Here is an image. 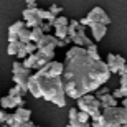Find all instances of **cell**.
<instances>
[{"label":"cell","instance_id":"cell-22","mask_svg":"<svg viewBox=\"0 0 127 127\" xmlns=\"http://www.w3.org/2000/svg\"><path fill=\"white\" fill-rule=\"evenodd\" d=\"M17 43L18 41H13V43H8L7 45V55H10V56H15V53H17Z\"/></svg>","mask_w":127,"mask_h":127},{"label":"cell","instance_id":"cell-33","mask_svg":"<svg viewBox=\"0 0 127 127\" xmlns=\"http://www.w3.org/2000/svg\"><path fill=\"white\" fill-rule=\"evenodd\" d=\"M13 41H18V36L13 35V33H8V43H13Z\"/></svg>","mask_w":127,"mask_h":127},{"label":"cell","instance_id":"cell-14","mask_svg":"<svg viewBox=\"0 0 127 127\" xmlns=\"http://www.w3.org/2000/svg\"><path fill=\"white\" fill-rule=\"evenodd\" d=\"M45 33L41 32V28L40 27H33V28H30V41H33V43H36L40 38L43 36Z\"/></svg>","mask_w":127,"mask_h":127},{"label":"cell","instance_id":"cell-35","mask_svg":"<svg viewBox=\"0 0 127 127\" xmlns=\"http://www.w3.org/2000/svg\"><path fill=\"white\" fill-rule=\"evenodd\" d=\"M20 127H35V124H33L32 121H27V122H23V124H20Z\"/></svg>","mask_w":127,"mask_h":127},{"label":"cell","instance_id":"cell-2","mask_svg":"<svg viewBox=\"0 0 127 127\" xmlns=\"http://www.w3.org/2000/svg\"><path fill=\"white\" fill-rule=\"evenodd\" d=\"M61 73H63V63L51 60L46 64H43L41 68H38L35 74L32 73V78L36 83L40 97L46 99V101L56 104L60 107H64L66 94L64 89H63Z\"/></svg>","mask_w":127,"mask_h":127},{"label":"cell","instance_id":"cell-5","mask_svg":"<svg viewBox=\"0 0 127 127\" xmlns=\"http://www.w3.org/2000/svg\"><path fill=\"white\" fill-rule=\"evenodd\" d=\"M79 22V25H83V27H91V25H94V23H102V25H109L111 23V18H109V15L104 12L101 7H94V8L91 10L89 13L86 15L84 18H81L78 20Z\"/></svg>","mask_w":127,"mask_h":127},{"label":"cell","instance_id":"cell-27","mask_svg":"<svg viewBox=\"0 0 127 127\" xmlns=\"http://www.w3.org/2000/svg\"><path fill=\"white\" fill-rule=\"evenodd\" d=\"M107 93H109V88H106V86L101 84L97 89H96V94H94V96H96V97H101L102 94H107Z\"/></svg>","mask_w":127,"mask_h":127},{"label":"cell","instance_id":"cell-34","mask_svg":"<svg viewBox=\"0 0 127 127\" xmlns=\"http://www.w3.org/2000/svg\"><path fill=\"white\" fill-rule=\"evenodd\" d=\"M27 7H36V0H25Z\"/></svg>","mask_w":127,"mask_h":127},{"label":"cell","instance_id":"cell-4","mask_svg":"<svg viewBox=\"0 0 127 127\" xmlns=\"http://www.w3.org/2000/svg\"><path fill=\"white\" fill-rule=\"evenodd\" d=\"M78 107L79 111H84V112L89 114V117L93 121H99L101 119V106H99V99L94 94H83L78 97Z\"/></svg>","mask_w":127,"mask_h":127},{"label":"cell","instance_id":"cell-6","mask_svg":"<svg viewBox=\"0 0 127 127\" xmlns=\"http://www.w3.org/2000/svg\"><path fill=\"white\" fill-rule=\"evenodd\" d=\"M56 41H58V38L55 36V35L45 33V35L36 41V50H55V48H56Z\"/></svg>","mask_w":127,"mask_h":127},{"label":"cell","instance_id":"cell-1","mask_svg":"<svg viewBox=\"0 0 127 127\" xmlns=\"http://www.w3.org/2000/svg\"><path fill=\"white\" fill-rule=\"evenodd\" d=\"M111 78L107 64L102 60H93L86 55L83 46H73L66 51V63L63 64V89L71 99L96 91Z\"/></svg>","mask_w":127,"mask_h":127},{"label":"cell","instance_id":"cell-13","mask_svg":"<svg viewBox=\"0 0 127 127\" xmlns=\"http://www.w3.org/2000/svg\"><path fill=\"white\" fill-rule=\"evenodd\" d=\"M36 10H38V7H27V8L23 10V20H30V18H40L38 17V13H36Z\"/></svg>","mask_w":127,"mask_h":127},{"label":"cell","instance_id":"cell-26","mask_svg":"<svg viewBox=\"0 0 127 127\" xmlns=\"http://www.w3.org/2000/svg\"><path fill=\"white\" fill-rule=\"evenodd\" d=\"M69 126L71 127H89V122H79L78 119H71Z\"/></svg>","mask_w":127,"mask_h":127},{"label":"cell","instance_id":"cell-21","mask_svg":"<svg viewBox=\"0 0 127 127\" xmlns=\"http://www.w3.org/2000/svg\"><path fill=\"white\" fill-rule=\"evenodd\" d=\"M112 96L116 99H122L127 96V89H122V88H117V89H114L112 91Z\"/></svg>","mask_w":127,"mask_h":127},{"label":"cell","instance_id":"cell-15","mask_svg":"<svg viewBox=\"0 0 127 127\" xmlns=\"http://www.w3.org/2000/svg\"><path fill=\"white\" fill-rule=\"evenodd\" d=\"M0 107L2 109H15V104H13V99L12 96H3V97L0 99Z\"/></svg>","mask_w":127,"mask_h":127},{"label":"cell","instance_id":"cell-29","mask_svg":"<svg viewBox=\"0 0 127 127\" xmlns=\"http://www.w3.org/2000/svg\"><path fill=\"white\" fill-rule=\"evenodd\" d=\"M22 68H23L22 61H15V63H13V66H12V74H13V73H18Z\"/></svg>","mask_w":127,"mask_h":127},{"label":"cell","instance_id":"cell-11","mask_svg":"<svg viewBox=\"0 0 127 127\" xmlns=\"http://www.w3.org/2000/svg\"><path fill=\"white\" fill-rule=\"evenodd\" d=\"M99 99V106H101V109L104 107H111V106H117V99L114 97L111 93H107V94H102Z\"/></svg>","mask_w":127,"mask_h":127},{"label":"cell","instance_id":"cell-30","mask_svg":"<svg viewBox=\"0 0 127 127\" xmlns=\"http://www.w3.org/2000/svg\"><path fill=\"white\" fill-rule=\"evenodd\" d=\"M61 7H58V5H51V7H50V12H51L53 15H60L61 13Z\"/></svg>","mask_w":127,"mask_h":127},{"label":"cell","instance_id":"cell-32","mask_svg":"<svg viewBox=\"0 0 127 127\" xmlns=\"http://www.w3.org/2000/svg\"><path fill=\"white\" fill-rule=\"evenodd\" d=\"M121 88H122V89H127V74L121 76Z\"/></svg>","mask_w":127,"mask_h":127},{"label":"cell","instance_id":"cell-18","mask_svg":"<svg viewBox=\"0 0 127 127\" xmlns=\"http://www.w3.org/2000/svg\"><path fill=\"white\" fill-rule=\"evenodd\" d=\"M68 23H69V20L66 18V17H63V15H56L55 20L51 22V27H58V25H64V27H68Z\"/></svg>","mask_w":127,"mask_h":127},{"label":"cell","instance_id":"cell-38","mask_svg":"<svg viewBox=\"0 0 127 127\" xmlns=\"http://www.w3.org/2000/svg\"><path fill=\"white\" fill-rule=\"evenodd\" d=\"M116 127H126V124H119V126H116Z\"/></svg>","mask_w":127,"mask_h":127},{"label":"cell","instance_id":"cell-16","mask_svg":"<svg viewBox=\"0 0 127 127\" xmlns=\"http://www.w3.org/2000/svg\"><path fill=\"white\" fill-rule=\"evenodd\" d=\"M55 28V36L60 38V40H64L68 36V30H66L64 25H58V27H53Z\"/></svg>","mask_w":127,"mask_h":127},{"label":"cell","instance_id":"cell-40","mask_svg":"<svg viewBox=\"0 0 127 127\" xmlns=\"http://www.w3.org/2000/svg\"><path fill=\"white\" fill-rule=\"evenodd\" d=\"M66 127H71V126H66Z\"/></svg>","mask_w":127,"mask_h":127},{"label":"cell","instance_id":"cell-7","mask_svg":"<svg viewBox=\"0 0 127 127\" xmlns=\"http://www.w3.org/2000/svg\"><path fill=\"white\" fill-rule=\"evenodd\" d=\"M32 73H33V69H30V68H22L18 73H13V83H15V84H18L20 88L27 89V81H28V78H30ZM27 91H28V89H27Z\"/></svg>","mask_w":127,"mask_h":127},{"label":"cell","instance_id":"cell-20","mask_svg":"<svg viewBox=\"0 0 127 127\" xmlns=\"http://www.w3.org/2000/svg\"><path fill=\"white\" fill-rule=\"evenodd\" d=\"M23 27H25V22H15L13 25H10V27H8V33H13V35H17V33L23 28Z\"/></svg>","mask_w":127,"mask_h":127},{"label":"cell","instance_id":"cell-25","mask_svg":"<svg viewBox=\"0 0 127 127\" xmlns=\"http://www.w3.org/2000/svg\"><path fill=\"white\" fill-rule=\"evenodd\" d=\"M12 99H13L15 107H22V106H25V99H23V96H12Z\"/></svg>","mask_w":127,"mask_h":127},{"label":"cell","instance_id":"cell-36","mask_svg":"<svg viewBox=\"0 0 127 127\" xmlns=\"http://www.w3.org/2000/svg\"><path fill=\"white\" fill-rule=\"evenodd\" d=\"M3 116H5V109H0V122H3Z\"/></svg>","mask_w":127,"mask_h":127},{"label":"cell","instance_id":"cell-19","mask_svg":"<svg viewBox=\"0 0 127 127\" xmlns=\"http://www.w3.org/2000/svg\"><path fill=\"white\" fill-rule=\"evenodd\" d=\"M28 93L27 89H23V88H20L18 84H15V88H12V89L8 91V96H25Z\"/></svg>","mask_w":127,"mask_h":127},{"label":"cell","instance_id":"cell-28","mask_svg":"<svg viewBox=\"0 0 127 127\" xmlns=\"http://www.w3.org/2000/svg\"><path fill=\"white\" fill-rule=\"evenodd\" d=\"M40 28H41V32H43V33H48L50 30L53 28V27H51V23H46V22L43 20L41 23H40Z\"/></svg>","mask_w":127,"mask_h":127},{"label":"cell","instance_id":"cell-24","mask_svg":"<svg viewBox=\"0 0 127 127\" xmlns=\"http://www.w3.org/2000/svg\"><path fill=\"white\" fill-rule=\"evenodd\" d=\"M76 119H78L79 122H88V121H89V114L84 112V111H78V116H76Z\"/></svg>","mask_w":127,"mask_h":127},{"label":"cell","instance_id":"cell-41","mask_svg":"<svg viewBox=\"0 0 127 127\" xmlns=\"http://www.w3.org/2000/svg\"><path fill=\"white\" fill-rule=\"evenodd\" d=\"M89 127H91V124H89Z\"/></svg>","mask_w":127,"mask_h":127},{"label":"cell","instance_id":"cell-8","mask_svg":"<svg viewBox=\"0 0 127 127\" xmlns=\"http://www.w3.org/2000/svg\"><path fill=\"white\" fill-rule=\"evenodd\" d=\"M71 41L74 43L76 46H83V48H86L88 46V45H91V40L88 36H86V33H84V27H83V25H79V27H78V32H76V35L73 38H71Z\"/></svg>","mask_w":127,"mask_h":127},{"label":"cell","instance_id":"cell-39","mask_svg":"<svg viewBox=\"0 0 127 127\" xmlns=\"http://www.w3.org/2000/svg\"><path fill=\"white\" fill-rule=\"evenodd\" d=\"M2 127H10V126H7V124H2Z\"/></svg>","mask_w":127,"mask_h":127},{"label":"cell","instance_id":"cell-37","mask_svg":"<svg viewBox=\"0 0 127 127\" xmlns=\"http://www.w3.org/2000/svg\"><path fill=\"white\" fill-rule=\"evenodd\" d=\"M121 104H122V107H127V99L122 97V99H121Z\"/></svg>","mask_w":127,"mask_h":127},{"label":"cell","instance_id":"cell-23","mask_svg":"<svg viewBox=\"0 0 127 127\" xmlns=\"http://www.w3.org/2000/svg\"><path fill=\"white\" fill-rule=\"evenodd\" d=\"M25 50H27V55H32V53H35V51H36V43L27 41V43H25Z\"/></svg>","mask_w":127,"mask_h":127},{"label":"cell","instance_id":"cell-17","mask_svg":"<svg viewBox=\"0 0 127 127\" xmlns=\"http://www.w3.org/2000/svg\"><path fill=\"white\" fill-rule=\"evenodd\" d=\"M17 36H18V41H22V43L30 41V28L23 27V28H22L18 33H17Z\"/></svg>","mask_w":127,"mask_h":127},{"label":"cell","instance_id":"cell-3","mask_svg":"<svg viewBox=\"0 0 127 127\" xmlns=\"http://www.w3.org/2000/svg\"><path fill=\"white\" fill-rule=\"evenodd\" d=\"M119 124H127V111L122 106H111L101 109V119L93 121L91 127H116Z\"/></svg>","mask_w":127,"mask_h":127},{"label":"cell","instance_id":"cell-31","mask_svg":"<svg viewBox=\"0 0 127 127\" xmlns=\"http://www.w3.org/2000/svg\"><path fill=\"white\" fill-rule=\"evenodd\" d=\"M68 116H69V121H71V119H76V116H78V109H76V107L69 109V112H68Z\"/></svg>","mask_w":127,"mask_h":127},{"label":"cell","instance_id":"cell-12","mask_svg":"<svg viewBox=\"0 0 127 127\" xmlns=\"http://www.w3.org/2000/svg\"><path fill=\"white\" fill-rule=\"evenodd\" d=\"M84 50H86V55H88L89 58H93V60H101V55H99L97 46H96V45H93V43H91V45H88Z\"/></svg>","mask_w":127,"mask_h":127},{"label":"cell","instance_id":"cell-9","mask_svg":"<svg viewBox=\"0 0 127 127\" xmlns=\"http://www.w3.org/2000/svg\"><path fill=\"white\" fill-rule=\"evenodd\" d=\"M17 111L13 112V119L17 121L18 124H23V122H27V121H30V116H32V111L30 109H27V107H15Z\"/></svg>","mask_w":127,"mask_h":127},{"label":"cell","instance_id":"cell-10","mask_svg":"<svg viewBox=\"0 0 127 127\" xmlns=\"http://www.w3.org/2000/svg\"><path fill=\"white\" fill-rule=\"evenodd\" d=\"M91 33H93L94 41H101V40L104 38V35L107 33V25H102V23L91 25Z\"/></svg>","mask_w":127,"mask_h":127}]
</instances>
